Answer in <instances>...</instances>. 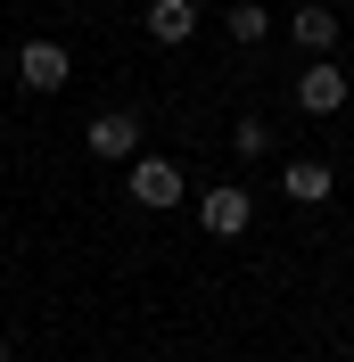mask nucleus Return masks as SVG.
Wrapping results in <instances>:
<instances>
[{
    "label": "nucleus",
    "instance_id": "1",
    "mask_svg": "<svg viewBox=\"0 0 354 362\" xmlns=\"http://www.w3.org/2000/svg\"><path fill=\"white\" fill-rule=\"evenodd\" d=\"M181 189H190V181H181V165H173V157H132V198L149 206V214L181 206Z\"/></svg>",
    "mask_w": 354,
    "mask_h": 362
},
{
    "label": "nucleus",
    "instance_id": "2",
    "mask_svg": "<svg viewBox=\"0 0 354 362\" xmlns=\"http://www.w3.org/2000/svg\"><path fill=\"white\" fill-rule=\"evenodd\" d=\"M198 223L215 230V239H239V230L256 223V198H247L239 181H222V189H206V198H198Z\"/></svg>",
    "mask_w": 354,
    "mask_h": 362
},
{
    "label": "nucleus",
    "instance_id": "3",
    "mask_svg": "<svg viewBox=\"0 0 354 362\" xmlns=\"http://www.w3.org/2000/svg\"><path fill=\"white\" fill-rule=\"evenodd\" d=\"M91 157H140V107H108V115H91Z\"/></svg>",
    "mask_w": 354,
    "mask_h": 362
},
{
    "label": "nucleus",
    "instance_id": "4",
    "mask_svg": "<svg viewBox=\"0 0 354 362\" xmlns=\"http://www.w3.org/2000/svg\"><path fill=\"white\" fill-rule=\"evenodd\" d=\"M297 107H305V115H338V107H346V74H338V58H313V66L297 74Z\"/></svg>",
    "mask_w": 354,
    "mask_h": 362
},
{
    "label": "nucleus",
    "instance_id": "5",
    "mask_svg": "<svg viewBox=\"0 0 354 362\" xmlns=\"http://www.w3.org/2000/svg\"><path fill=\"white\" fill-rule=\"evenodd\" d=\"M17 74H25V90H67V42H25Z\"/></svg>",
    "mask_w": 354,
    "mask_h": 362
},
{
    "label": "nucleus",
    "instance_id": "6",
    "mask_svg": "<svg viewBox=\"0 0 354 362\" xmlns=\"http://www.w3.org/2000/svg\"><path fill=\"white\" fill-rule=\"evenodd\" d=\"M288 33H297V49H313V58H338V17L313 0V8H297L288 17Z\"/></svg>",
    "mask_w": 354,
    "mask_h": 362
},
{
    "label": "nucleus",
    "instance_id": "7",
    "mask_svg": "<svg viewBox=\"0 0 354 362\" xmlns=\"http://www.w3.org/2000/svg\"><path fill=\"white\" fill-rule=\"evenodd\" d=\"M190 33H198V8H190V0H156V8H149V42L181 49Z\"/></svg>",
    "mask_w": 354,
    "mask_h": 362
},
{
    "label": "nucleus",
    "instance_id": "8",
    "mask_svg": "<svg viewBox=\"0 0 354 362\" xmlns=\"http://www.w3.org/2000/svg\"><path fill=\"white\" fill-rule=\"evenodd\" d=\"M280 189H288L297 206H321V198H330V165H321V157H297V165L280 173Z\"/></svg>",
    "mask_w": 354,
    "mask_h": 362
},
{
    "label": "nucleus",
    "instance_id": "9",
    "mask_svg": "<svg viewBox=\"0 0 354 362\" xmlns=\"http://www.w3.org/2000/svg\"><path fill=\"white\" fill-rule=\"evenodd\" d=\"M222 33H231L239 49H256V42H264V8H256V0H239V8L222 17Z\"/></svg>",
    "mask_w": 354,
    "mask_h": 362
},
{
    "label": "nucleus",
    "instance_id": "10",
    "mask_svg": "<svg viewBox=\"0 0 354 362\" xmlns=\"http://www.w3.org/2000/svg\"><path fill=\"white\" fill-rule=\"evenodd\" d=\"M231 148H239V157H272V124L264 115H239V124H231Z\"/></svg>",
    "mask_w": 354,
    "mask_h": 362
},
{
    "label": "nucleus",
    "instance_id": "11",
    "mask_svg": "<svg viewBox=\"0 0 354 362\" xmlns=\"http://www.w3.org/2000/svg\"><path fill=\"white\" fill-rule=\"evenodd\" d=\"M0 362H8V338H0Z\"/></svg>",
    "mask_w": 354,
    "mask_h": 362
}]
</instances>
